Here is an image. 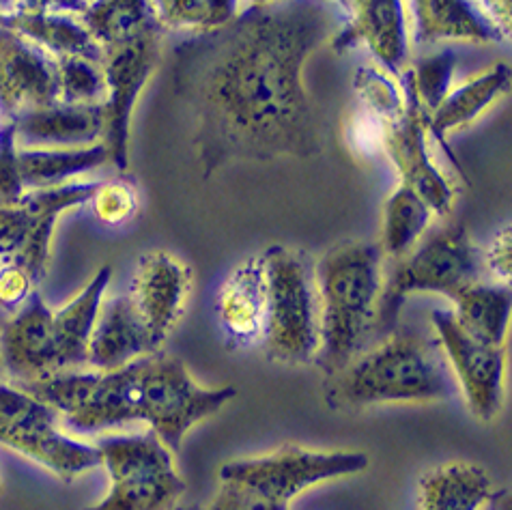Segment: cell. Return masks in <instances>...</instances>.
Listing matches in <instances>:
<instances>
[{
	"mask_svg": "<svg viewBox=\"0 0 512 510\" xmlns=\"http://www.w3.org/2000/svg\"><path fill=\"white\" fill-rule=\"evenodd\" d=\"M327 0L246 7L175 48L173 89L205 177L231 162L312 158L321 132L306 63L343 26Z\"/></svg>",
	"mask_w": 512,
	"mask_h": 510,
	"instance_id": "cell-1",
	"label": "cell"
},
{
	"mask_svg": "<svg viewBox=\"0 0 512 510\" xmlns=\"http://www.w3.org/2000/svg\"><path fill=\"white\" fill-rule=\"evenodd\" d=\"M20 386L52 405L71 429L89 433L145 422L170 450L237 394L229 386L198 384L186 364L162 353L110 371H67Z\"/></svg>",
	"mask_w": 512,
	"mask_h": 510,
	"instance_id": "cell-2",
	"label": "cell"
},
{
	"mask_svg": "<svg viewBox=\"0 0 512 510\" xmlns=\"http://www.w3.org/2000/svg\"><path fill=\"white\" fill-rule=\"evenodd\" d=\"M454 394L452 373L437 340L416 332H390L330 375L327 405L366 409L394 403H437Z\"/></svg>",
	"mask_w": 512,
	"mask_h": 510,
	"instance_id": "cell-3",
	"label": "cell"
},
{
	"mask_svg": "<svg viewBox=\"0 0 512 510\" xmlns=\"http://www.w3.org/2000/svg\"><path fill=\"white\" fill-rule=\"evenodd\" d=\"M319 297V351L315 362L338 373L375 330L383 291V252L377 244L345 242L327 250L315 265Z\"/></svg>",
	"mask_w": 512,
	"mask_h": 510,
	"instance_id": "cell-4",
	"label": "cell"
},
{
	"mask_svg": "<svg viewBox=\"0 0 512 510\" xmlns=\"http://www.w3.org/2000/svg\"><path fill=\"white\" fill-rule=\"evenodd\" d=\"M371 459L351 450L280 446L267 455L229 461L205 510H289L297 495L330 480L358 476Z\"/></svg>",
	"mask_w": 512,
	"mask_h": 510,
	"instance_id": "cell-5",
	"label": "cell"
},
{
	"mask_svg": "<svg viewBox=\"0 0 512 510\" xmlns=\"http://www.w3.org/2000/svg\"><path fill=\"white\" fill-rule=\"evenodd\" d=\"M396 261L377 306L375 330L381 334L396 330L409 295L439 293L452 300L461 289L482 280L480 250L461 224H446L424 235L414 250Z\"/></svg>",
	"mask_w": 512,
	"mask_h": 510,
	"instance_id": "cell-6",
	"label": "cell"
},
{
	"mask_svg": "<svg viewBox=\"0 0 512 510\" xmlns=\"http://www.w3.org/2000/svg\"><path fill=\"white\" fill-rule=\"evenodd\" d=\"M261 257L267 280V353L278 362L308 364L319 351L315 267L306 254L284 246L267 248Z\"/></svg>",
	"mask_w": 512,
	"mask_h": 510,
	"instance_id": "cell-7",
	"label": "cell"
},
{
	"mask_svg": "<svg viewBox=\"0 0 512 510\" xmlns=\"http://www.w3.org/2000/svg\"><path fill=\"white\" fill-rule=\"evenodd\" d=\"M97 448L110 489L87 510H173L186 493L173 450L153 431L108 437Z\"/></svg>",
	"mask_w": 512,
	"mask_h": 510,
	"instance_id": "cell-8",
	"label": "cell"
},
{
	"mask_svg": "<svg viewBox=\"0 0 512 510\" xmlns=\"http://www.w3.org/2000/svg\"><path fill=\"white\" fill-rule=\"evenodd\" d=\"M0 444L46 467L63 483L102 465L97 446L67 435L56 409L22 386L0 384Z\"/></svg>",
	"mask_w": 512,
	"mask_h": 510,
	"instance_id": "cell-9",
	"label": "cell"
},
{
	"mask_svg": "<svg viewBox=\"0 0 512 510\" xmlns=\"http://www.w3.org/2000/svg\"><path fill=\"white\" fill-rule=\"evenodd\" d=\"M162 61V28H151L123 44L102 50V69L106 78L104 99V138L110 164L127 168V143L130 125L140 93L145 91Z\"/></svg>",
	"mask_w": 512,
	"mask_h": 510,
	"instance_id": "cell-10",
	"label": "cell"
},
{
	"mask_svg": "<svg viewBox=\"0 0 512 510\" xmlns=\"http://www.w3.org/2000/svg\"><path fill=\"white\" fill-rule=\"evenodd\" d=\"M435 340L452 366L467 407L480 420H493L502 407L504 394V347L480 343L454 319L452 310H433Z\"/></svg>",
	"mask_w": 512,
	"mask_h": 510,
	"instance_id": "cell-11",
	"label": "cell"
},
{
	"mask_svg": "<svg viewBox=\"0 0 512 510\" xmlns=\"http://www.w3.org/2000/svg\"><path fill=\"white\" fill-rule=\"evenodd\" d=\"M383 153L394 164L403 186L414 190L433 209L435 216L450 214L457 186L437 166L431 153V132L426 125V115L409 93L403 117L388 123Z\"/></svg>",
	"mask_w": 512,
	"mask_h": 510,
	"instance_id": "cell-12",
	"label": "cell"
},
{
	"mask_svg": "<svg viewBox=\"0 0 512 510\" xmlns=\"http://www.w3.org/2000/svg\"><path fill=\"white\" fill-rule=\"evenodd\" d=\"M190 293L192 269L179 257L166 250L142 254L127 297L158 351L186 313Z\"/></svg>",
	"mask_w": 512,
	"mask_h": 510,
	"instance_id": "cell-13",
	"label": "cell"
},
{
	"mask_svg": "<svg viewBox=\"0 0 512 510\" xmlns=\"http://www.w3.org/2000/svg\"><path fill=\"white\" fill-rule=\"evenodd\" d=\"M330 44L336 52L366 46L379 67L403 80L411 63L405 0H349L347 20L330 39Z\"/></svg>",
	"mask_w": 512,
	"mask_h": 510,
	"instance_id": "cell-14",
	"label": "cell"
},
{
	"mask_svg": "<svg viewBox=\"0 0 512 510\" xmlns=\"http://www.w3.org/2000/svg\"><path fill=\"white\" fill-rule=\"evenodd\" d=\"M59 102L56 59L20 33L0 31V110L11 121Z\"/></svg>",
	"mask_w": 512,
	"mask_h": 510,
	"instance_id": "cell-15",
	"label": "cell"
},
{
	"mask_svg": "<svg viewBox=\"0 0 512 510\" xmlns=\"http://www.w3.org/2000/svg\"><path fill=\"white\" fill-rule=\"evenodd\" d=\"M0 364L20 384L59 375L54 310L37 291L0 334Z\"/></svg>",
	"mask_w": 512,
	"mask_h": 510,
	"instance_id": "cell-16",
	"label": "cell"
},
{
	"mask_svg": "<svg viewBox=\"0 0 512 510\" xmlns=\"http://www.w3.org/2000/svg\"><path fill=\"white\" fill-rule=\"evenodd\" d=\"M216 315L231 347L263 343L267 319V280L263 257H252L226 276L216 297Z\"/></svg>",
	"mask_w": 512,
	"mask_h": 510,
	"instance_id": "cell-17",
	"label": "cell"
},
{
	"mask_svg": "<svg viewBox=\"0 0 512 510\" xmlns=\"http://www.w3.org/2000/svg\"><path fill=\"white\" fill-rule=\"evenodd\" d=\"M153 353L160 351L155 349L127 293L102 304L89 338V366L97 371H110Z\"/></svg>",
	"mask_w": 512,
	"mask_h": 510,
	"instance_id": "cell-18",
	"label": "cell"
},
{
	"mask_svg": "<svg viewBox=\"0 0 512 510\" xmlns=\"http://www.w3.org/2000/svg\"><path fill=\"white\" fill-rule=\"evenodd\" d=\"M16 136L28 145L69 149L87 147L104 138V106H69L54 102L52 106L26 112L11 121Z\"/></svg>",
	"mask_w": 512,
	"mask_h": 510,
	"instance_id": "cell-19",
	"label": "cell"
},
{
	"mask_svg": "<svg viewBox=\"0 0 512 510\" xmlns=\"http://www.w3.org/2000/svg\"><path fill=\"white\" fill-rule=\"evenodd\" d=\"M414 7L416 44L431 46L442 41L500 44L504 33L474 0H411Z\"/></svg>",
	"mask_w": 512,
	"mask_h": 510,
	"instance_id": "cell-20",
	"label": "cell"
},
{
	"mask_svg": "<svg viewBox=\"0 0 512 510\" xmlns=\"http://www.w3.org/2000/svg\"><path fill=\"white\" fill-rule=\"evenodd\" d=\"M112 280V269L106 265L89 280L74 300L54 310V340L59 373L80 371L89 364V338L95 328L106 289Z\"/></svg>",
	"mask_w": 512,
	"mask_h": 510,
	"instance_id": "cell-21",
	"label": "cell"
},
{
	"mask_svg": "<svg viewBox=\"0 0 512 510\" xmlns=\"http://www.w3.org/2000/svg\"><path fill=\"white\" fill-rule=\"evenodd\" d=\"M510 80V65L500 61L482 69L480 74L465 80L459 87H452L442 106L431 117H426L431 136L439 140V145L446 147L444 138L450 132H457L461 127L474 123L478 117L485 115L497 99L508 95Z\"/></svg>",
	"mask_w": 512,
	"mask_h": 510,
	"instance_id": "cell-22",
	"label": "cell"
},
{
	"mask_svg": "<svg viewBox=\"0 0 512 510\" xmlns=\"http://www.w3.org/2000/svg\"><path fill=\"white\" fill-rule=\"evenodd\" d=\"M491 498V476L469 461L444 463L420 480V510H485Z\"/></svg>",
	"mask_w": 512,
	"mask_h": 510,
	"instance_id": "cell-23",
	"label": "cell"
},
{
	"mask_svg": "<svg viewBox=\"0 0 512 510\" xmlns=\"http://www.w3.org/2000/svg\"><path fill=\"white\" fill-rule=\"evenodd\" d=\"M106 164H110V153L102 140L87 147H37L18 151V170L26 192L63 186L74 177Z\"/></svg>",
	"mask_w": 512,
	"mask_h": 510,
	"instance_id": "cell-24",
	"label": "cell"
},
{
	"mask_svg": "<svg viewBox=\"0 0 512 510\" xmlns=\"http://www.w3.org/2000/svg\"><path fill=\"white\" fill-rule=\"evenodd\" d=\"M452 315L461 328L480 343L504 347L510 323L512 297L508 285L474 282L452 297Z\"/></svg>",
	"mask_w": 512,
	"mask_h": 510,
	"instance_id": "cell-25",
	"label": "cell"
},
{
	"mask_svg": "<svg viewBox=\"0 0 512 510\" xmlns=\"http://www.w3.org/2000/svg\"><path fill=\"white\" fill-rule=\"evenodd\" d=\"M11 31L31 39L54 59L61 56H89L102 59V48L74 13H18L9 22Z\"/></svg>",
	"mask_w": 512,
	"mask_h": 510,
	"instance_id": "cell-26",
	"label": "cell"
},
{
	"mask_svg": "<svg viewBox=\"0 0 512 510\" xmlns=\"http://www.w3.org/2000/svg\"><path fill=\"white\" fill-rule=\"evenodd\" d=\"M80 20L102 50L160 28L153 0H91L80 13Z\"/></svg>",
	"mask_w": 512,
	"mask_h": 510,
	"instance_id": "cell-27",
	"label": "cell"
},
{
	"mask_svg": "<svg viewBox=\"0 0 512 510\" xmlns=\"http://www.w3.org/2000/svg\"><path fill=\"white\" fill-rule=\"evenodd\" d=\"M433 209L407 186H398L386 201V216H383L381 252L392 259H401L416 248V244L429 231L433 220Z\"/></svg>",
	"mask_w": 512,
	"mask_h": 510,
	"instance_id": "cell-28",
	"label": "cell"
},
{
	"mask_svg": "<svg viewBox=\"0 0 512 510\" xmlns=\"http://www.w3.org/2000/svg\"><path fill=\"white\" fill-rule=\"evenodd\" d=\"M454 69H457V52L450 48L424 54L418 61L409 63L403 76L405 91L416 99L426 117H431L452 91Z\"/></svg>",
	"mask_w": 512,
	"mask_h": 510,
	"instance_id": "cell-29",
	"label": "cell"
},
{
	"mask_svg": "<svg viewBox=\"0 0 512 510\" xmlns=\"http://www.w3.org/2000/svg\"><path fill=\"white\" fill-rule=\"evenodd\" d=\"M353 91L360 108L371 112L383 123H392L403 117L407 108V91L403 80H398L379 65H362L353 74Z\"/></svg>",
	"mask_w": 512,
	"mask_h": 510,
	"instance_id": "cell-30",
	"label": "cell"
},
{
	"mask_svg": "<svg viewBox=\"0 0 512 510\" xmlns=\"http://www.w3.org/2000/svg\"><path fill=\"white\" fill-rule=\"evenodd\" d=\"M56 89L61 104L104 106L106 78L102 59H89V56L56 59Z\"/></svg>",
	"mask_w": 512,
	"mask_h": 510,
	"instance_id": "cell-31",
	"label": "cell"
},
{
	"mask_svg": "<svg viewBox=\"0 0 512 510\" xmlns=\"http://www.w3.org/2000/svg\"><path fill=\"white\" fill-rule=\"evenodd\" d=\"M93 216L106 226H119L132 220L138 209V192L127 179L97 181V188L89 201Z\"/></svg>",
	"mask_w": 512,
	"mask_h": 510,
	"instance_id": "cell-32",
	"label": "cell"
},
{
	"mask_svg": "<svg viewBox=\"0 0 512 510\" xmlns=\"http://www.w3.org/2000/svg\"><path fill=\"white\" fill-rule=\"evenodd\" d=\"M153 11L162 31L201 33L207 20L205 0H153Z\"/></svg>",
	"mask_w": 512,
	"mask_h": 510,
	"instance_id": "cell-33",
	"label": "cell"
},
{
	"mask_svg": "<svg viewBox=\"0 0 512 510\" xmlns=\"http://www.w3.org/2000/svg\"><path fill=\"white\" fill-rule=\"evenodd\" d=\"M386 130L388 123L373 117L371 112L358 110L353 112L347 121V147L353 151V155H360V158H375V155L383 153V145H386Z\"/></svg>",
	"mask_w": 512,
	"mask_h": 510,
	"instance_id": "cell-34",
	"label": "cell"
},
{
	"mask_svg": "<svg viewBox=\"0 0 512 510\" xmlns=\"http://www.w3.org/2000/svg\"><path fill=\"white\" fill-rule=\"evenodd\" d=\"M37 282L18 263L0 265V306L7 310H18L35 293Z\"/></svg>",
	"mask_w": 512,
	"mask_h": 510,
	"instance_id": "cell-35",
	"label": "cell"
},
{
	"mask_svg": "<svg viewBox=\"0 0 512 510\" xmlns=\"http://www.w3.org/2000/svg\"><path fill=\"white\" fill-rule=\"evenodd\" d=\"M512 237H510V224L497 233L485 252H480V263L482 272H489L497 285H508L510 274H512Z\"/></svg>",
	"mask_w": 512,
	"mask_h": 510,
	"instance_id": "cell-36",
	"label": "cell"
},
{
	"mask_svg": "<svg viewBox=\"0 0 512 510\" xmlns=\"http://www.w3.org/2000/svg\"><path fill=\"white\" fill-rule=\"evenodd\" d=\"M207 3V20L203 31H216L233 20L239 18V13L244 11V0H205ZM201 31V33H203Z\"/></svg>",
	"mask_w": 512,
	"mask_h": 510,
	"instance_id": "cell-37",
	"label": "cell"
},
{
	"mask_svg": "<svg viewBox=\"0 0 512 510\" xmlns=\"http://www.w3.org/2000/svg\"><path fill=\"white\" fill-rule=\"evenodd\" d=\"M474 3L487 13V18L500 28L506 39H510L512 26V0H474Z\"/></svg>",
	"mask_w": 512,
	"mask_h": 510,
	"instance_id": "cell-38",
	"label": "cell"
},
{
	"mask_svg": "<svg viewBox=\"0 0 512 510\" xmlns=\"http://www.w3.org/2000/svg\"><path fill=\"white\" fill-rule=\"evenodd\" d=\"M248 7H267V5H274V3H282V0H248Z\"/></svg>",
	"mask_w": 512,
	"mask_h": 510,
	"instance_id": "cell-39",
	"label": "cell"
},
{
	"mask_svg": "<svg viewBox=\"0 0 512 510\" xmlns=\"http://www.w3.org/2000/svg\"><path fill=\"white\" fill-rule=\"evenodd\" d=\"M327 3H332V5H336L340 11L345 13L347 16V11H349V0H327Z\"/></svg>",
	"mask_w": 512,
	"mask_h": 510,
	"instance_id": "cell-40",
	"label": "cell"
},
{
	"mask_svg": "<svg viewBox=\"0 0 512 510\" xmlns=\"http://www.w3.org/2000/svg\"><path fill=\"white\" fill-rule=\"evenodd\" d=\"M179 510H196V508H179Z\"/></svg>",
	"mask_w": 512,
	"mask_h": 510,
	"instance_id": "cell-41",
	"label": "cell"
},
{
	"mask_svg": "<svg viewBox=\"0 0 512 510\" xmlns=\"http://www.w3.org/2000/svg\"><path fill=\"white\" fill-rule=\"evenodd\" d=\"M0 371H3V364H0Z\"/></svg>",
	"mask_w": 512,
	"mask_h": 510,
	"instance_id": "cell-42",
	"label": "cell"
},
{
	"mask_svg": "<svg viewBox=\"0 0 512 510\" xmlns=\"http://www.w3.org/2000/svg\"><path fill=\"white\" fill-rule=\"evenodd\" d=\"M0 491H3V485H0Z\"/></svg>",
	"mask_w": 512,
	"mask_h": 510,
	"instance_id": "cell-43",
	"label": "cell"
},
{
	"mask_svg": "<svg viewBox=\"0 0 512 510\" xmlns=\"http://www.w3.org/2000/svg\"><path fill=\"white\" fill-rule=\"evenodd\" d=\"M491 510H497V508H495V506H493V508H491Z\"/></svg>",
	"mask_w": 512,
	"mask_h": 510,
	"instance_id": "cell-44",
	"label": "cell"
},
{
	"mask_svg": "<svg viewBox=\"0 0 512 510\" xmlns=\"http://www.w3.org/2000/svg\"><path fill=\"white\" fill-rule=\"evenodd\" d=\"M0 265H3V261H0Z\"/></svg>",
	"mask_w": 512,
	"mask_h": 510,
	"instance_id": "cell-45",
	"label": "cell"
}]
</instances>
